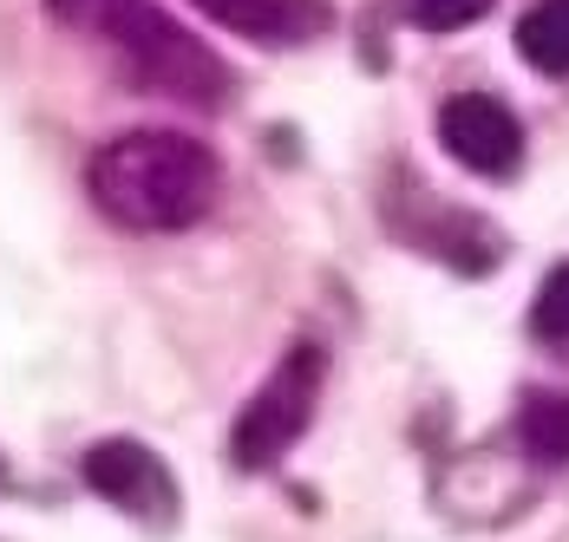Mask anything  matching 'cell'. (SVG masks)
<instances>
[{"instance_id": "obj_1", "label": "cell", "mask_w": 569, "mask_h": 542, "mask_svg": "<svg viewBox=\"0 0 569 542\" xmlns=\"http://www.w3.org/2000/svg\"><path fill=\"white\" fill-rule=\"evenodd\" d=\"M86 190L92 203L138 235H177L190 222H203L223 197V163L203 138L190 131H118L106 138L86 163Z\"/></svg>"}, {"instance_id": "obj_2", "label": "cell", "mask_w": 569, "mask_h": 542, "mask_svg": "<svg viewBox=\"0 0 569 542\" xmlns=\"http://www.w3.org/2000/svg\"><path fill=\"white\" fill-rule=\"evenodd\" d=\"M47 13L59 27L99 40L118 59L124 86L158 92L190 111L229 106V66L197 33H183L158 0H47Z\"/></svg>"}, {"instance_id": "obj_3", "label": "cell", "mask_w": 569, "mask_h": 542, "mask_svg": "<svg viewBox=\"0 0 569 542\" xmlns=\"http://www.w3.org/2000/svg\"><path fill=\"white\" fill-rule=\"evenodd\" d=\"M321 385H328V347L295 340L282 360H276V373L256 385V399L242 405V419H236V432H229V464H236V471H269V464H282V451L315 425Z\"/></svg>"}, {"instance_id": "obj_4", "label": "cell", "mask_w": 569, "mask_h": 542, "mask_svg": "<svg viewBox=\"0 0 569 542\" xmlns=\"http://www.w3.org/2000/svg\"><path fill=\"white\" fill-rule=\"evenodd\" d=\"M79 478L99 490L112 510L151 523V530H171L177 523V478L164 471V458L138 438H99L86 458H79Z\"/></svg>"}, {"instance_id": "obj_5", "label": "cell", "mask_w": 569, "mask_h": 542, "mask_svg": "<svg viewBox=\"0 0 569 542\" xmlns=\"http://www.w3.org/2000/svg\"><path fill=\"white\" fill-rule=\"evenodd\" d=\"M439 144H446V158H458L478 177H511L523 163V124L491 92H452L439 106Z\"/></svg>"}, {"instance_id": "obj_6", "label": "cell", "mask_w": 569, "mask_h": 542, "mask_svg": "<svg viewBox=\"0 0 569 542\" xmlns=\"http://www.w3.org/2000/svg\"><path fill=\"white\" fill-rule=\"evenodd\" d=\"M203 20H217L223 33H242L249 47H315L321 33H335V7L328 0H190Z\"/></svg>"}, {"instance_id": "obj_7", "label": "cell", "mask_w": 569, "mask_h": 542, "mask_svg": "<svg viewBox=\"0 0 569 542\" xmlns=\"http://www.w3.org/2000/svg\"><path fill=\"white\" fill-rule=\"evenodd\" d=\"M517 444L530 464L563 471L569 464V392H530L517 412Z\"/></svg>"}, {"instance_id": "obj_8", "label": "cell", "mask_w": 569, "mask_h": 542, "mask_svg": "<svg viewBox=\"0 0 569 542\" xmlns=\"http://www.w3.org/2000/svg\"><path fill=\"white\" fill-rule=\"evenodd\" d=\"M517 53L543 79H569V0H537L517 20Z\"/></svg>"}, {"instance_id": "obj_9", "label": "cell", "mask_w": 569, "mask_h": 542, "mask_svg": "<svg viewBox=\"0 0 569 542\" xmlns=\"http://www.w3.org/2000/svg\"><path fill=\"white\" fill-rule=\"evenodd\" d=\"M530 333H537V340H550V347H569V262L543 274L537 308H530Z\"/></svg>"}, {"instance_id": "obj_10", "label": "cell", "mask_w": 569, "mask_h": 542, "mask_svg": "<svg viewBox=\"0 0 569 542\" xmlns=\"http://www.w3.org/2000/svg\"><path fill=\"white\" fill-rule=\"evenodd\" d=\"M498 0H399V13L419 27V33H458L471 20H485Z\"/></svg>"}, {"instance_id": "obj_11", "label": "cell", "mask_w": 569, "mask_h": 542, "mask_svg": "<svg viewBox=\"0 0 569 542\" xmlns=\"http://www.w3.org/2000/svg\"><path fill=\"white\" fill-rule=\"evenodd\" d=\"M7 484H13V471H7V458H0V490H7Z\"/></svg>"}]
</instances>
